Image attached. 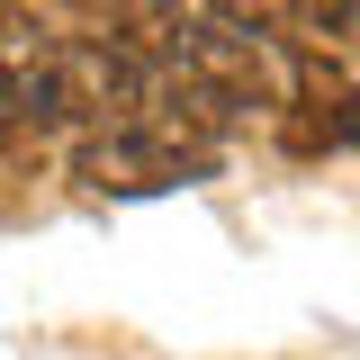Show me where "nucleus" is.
I'll return each mask as SVG.
<instances>
[{
  "label": "nucleus",
  "mask_w": 360,
  "mask_h": 360,
  "mask_svg": "<svg viewBox=\"0 0 360 360\" xmlns=\"http://www.w3.org/2000/svg\"><path fill=\"white\" fill-rule=\"evenodd\" d=\"M207 162H217V135L180 117H135V127H99L72 172L90 189H180V180H207Z\"/></svg>",
  "instance_id": "obj_1"
},
{
  "label": "nucleus",
  "mask_w": 360,
  "mask_h": 360,
  "mask_svg": "<svg viewBox=\"0 0 360 360\" xmlns=\"http://www.w3.org/2000/svg\"><path fill=\"white\" fill-rule=\"evenodd\" d=\"M288 99H297L288 153H352V144H360V82L333 63V54L288 45Z\"/></svg>",
  "instance_id": "obj_3"
},
{
  "label": "nucleus",
  "mask_w": 360,
  "mask_h": 360,
  "mask_svg": "<svg viewBox=\"0 0 360 360\" xmlns=\"http://www.w3.org/2000/svg\"><path fill=\"white\" fill-rule=\"evenodd\" d=\"M180 72L189 82H207L225 99V108H270V54L252 37H234V27H189V45H180Z\"/></svg>",
  "instance_id": "obj_4"
},
{
  "label": "nucleus",
  "mask_w": 360,
  "mask_h": 360,
  "mask_svg": "<svg viewBox=\"0 0 360 360\" xmlns=\"http://www.w3.org/2000/svg\"><path fill=\"white\" fill-rule=\"evenodd\" d=\"M307 18H324V37H360V0H307Z\"/></svg>",
  "instance_id": "obj_7"
},
{
  "label": "nucleus",
  "mask_w": 360,
  "mask_h": 360,
  "mask_svg": "<svg viewBox=\"0 0 360 360\" xmlns=\"http://www.w3.org/2000/svg\"><path fill=\"white\" fill-rule=\"evenodd\" d=\"M45 54H54V45H45V27L18 9V0H0V90L18 82L27 63H45Z\"/></svg>",
  "instance_id": "obj_6"
},
{
  "label": "nucleus",
  "mask_w": 360,
  "mask_h": 360,
  "mask_svg": "<svg viewBox=\"0 0 360 360\" xmlns=\"http://www.w3.org/2000/svg\"><path fill=\"white\" fill-rule=\"evenodd\" d=\"M54 63L72 90V117H90V127H135L153 108V82H144L135 45H117V37H72V45H54Z\"/></svg>",
  "instance_id": "obj_2"
},
{
  "label": "nucleus",
  "mask_w": 360,
  "mask_h": 360,
  "mask_svg": "<svg viewBox=\"0 0 360 360\" xmlns=\"http://www.w3.org/2000/svg\"><path fill=\"white\" fill-rule=\"evenodd\" d=\"M207 18L252 45H307V0H207Z\"/></svg>",
  "instance_id": "obj_5"
}]
</instances>
